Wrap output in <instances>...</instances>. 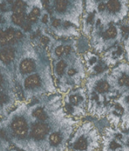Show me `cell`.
Returning a JSON list of instances; mask_svg holds the SVG:
<instances>
[{"label":"cell","mask_w":129,"mask_h":151,"mask_svg":"<svg viewBox=\"0 0 129 151\" xmlns=\"http://www.w3.org/2000/svg\"><path fill=\"white\" fill-rule=\"evenodd\" d=\"M96 131H81L77 134L71 142V148L73 151H93L97 150Z\"/></svg>","instance_id":"cell-1"},{"label":"cell","mask_w":129,"mask_h":151,"mask_svg":"<svg viewBox=\"0 0 129 151\" xmlns=\"http://www.w3.org/2000/svg\"><path fill=\"white\" fill-rule=\"evenodd\" d=\"M86 96L84 91L76 90L68 95L66 100L65 109L68 111L69 114L72 116H79L84 114V105H85Z\"/></svg>","instance_id":"cell-2"},{"label":"cell","mask_w":129,"mask_h":151,"mask_svg":"<svg viewBox=\"0 0 129 151\" xmlns=\"http://www.w3.org/2000/svg\"><path fill=\"white\" fill-rule=\"evenodd\" d=\"M110 137L105 142V151H128V137L119 129H110Z\"/></svg>","instance_id":"cell-3"},{"label":"cell","mask_w":129,"mask_h":151,"mask_svg":"<svg viewBox=\"0 0 129 151\" xmlns=\"http://www.w3.org/2000/svg\"><path fill=\"white\" fill-rule=\"evenodd\" d=\"M40 84V79L37 74H32L28 76L24 81V87L26 89H33L39 87Z\"/></svg>","instance_id":"cell-4"},{"label":"cell","mask_w":129,"mask_h":151,"mask_svg":"<svg viewBox=\"0 0 129 151\" xmlns=\"http://www.w3.org/2000/svg\"><path fill=\"white\" fill-rule=\"evenodd\" d=\"M14 51L11 49L7 48L0 52V60L4 64H9L11 60L14 59Z\"/></svg>","instance_id":"cell-5"},{"label":"cell","mask_w":129,"mask_h":151,"mask_svg":"<svg viewBox=\"0 0 129 151\" xmlns=\"http://www.w3.org/2000/svg\"><path fill=\"white\" fill-rule=\"evenodd\" d=\"M35 68L34 63L30 59H25L21 62L20 70L23 73H31Z\"/></svg>","instance_id":"cell-6"},{"label":"cell","mask_w":129,"mask_h":151,"mask_svg":"<svg viewBox=\"0 0 129 151\" xmlns=\"http://www.w3.org/2000/svg\"><path fill=\"white\" fill-rule=\"evenodd\" d=\"M106 8L109 12H116L120 9V3L119 0H109L106 4Z\"/></svg>","instance_id":"cell-7"},{"label":"cell","mask_w":129,"mask_h":151,"mask_svg":"<svg viewBox=\"0 0 129 151\" xmlns=\"http://www.w3.org/2000/svg\"><path fill=\"white\" fill-rule=\"evenodd\" d=\"M4 37L7 43H14L16 41L14 38V31L11 28H9L4 32Z\"/></svg>","instance_id":"cell-8"},{"label":"cell","mask_w":129,"mask_h":151,"mask_svg":"<svg viewBox=\"0 0 129 151\" xmlns=\"http://www.w3.org/2000/svg\"><path fill=\"white\" fill-rule=\"evenodd\" d=\"M66 63L63 60H61L57 63L56 67H55V73L58 76H62L64 73V70L66 68Z\"/></svg>","instance_id":"cell-9"},{"label":"cell","mask_w":129,"mask_h":151,"mask_svg":"<svg viewBox=\"0 0 129 151\" xmlns=\"http://www.w3.org/2000/svg\"><path fill=\"white\" fill-rule=\"evenodd\" d=\"M67 4H68V0H56L55 9L56 11L62 12L66 10Z\"/></svg>","instance_id":"cell-10"},{"label":"cell","mask_w":129,"mask_h":151,"mask_svg":"<svg viewBox=\"0 0 129 151\" xmlns=\"http://www.w3.org/2000/svg\"><path fill=\"white\" fill-rule=\"evenodd\" d=\"M117 35V29L114 27H110L105 33L106 38H114Z\"/></svg>","instance_id":"cell-11"},{"label":"cell","mask_w":129,"mask_h":151,"mask_svg":"<svg viewBox=\"0 0 129 151\" xmlns=\"http://www.w3.org/2000/svg\"><path fill=\"white\" fill-rule=\"evenodd\" d=\"M12 10H13V12H14V14H15V15H17L18 17H19V18L23 19H25L24 10H22V9H20V8H18V7H17L16 5H13Z\"/></svg>","instance_id":"cell-12"},{"label":"cell","mask_w":129,"mask_h":151,"mask_svg":"<svg viewBox=\"0 0 129 151\" xmlns=\"http://www.w3.org/2000/svg\"><path fill=\"white\" fill-rule=\"evenodd\" d=\"M11 19H12L13 23L16 24L17 26H22L23 23H24V19H21V18H19V17H18V16L15 15L14 13H13L12 16H11Z\"/></svg>","instance_id":"cell-13"},{"label":"cell","mask_w":129,"mask_h":151,"mask_svg":"<svg viewBox=\"0 0 129 151\" xmlns=\"http://www.w3.org/2000/svg\"><path fill=\"white\" fill-rule=\"evenodd\" d=\"M6 40H5V37H4V32H3L1 29H0V45L1 46H4L6 44Z\"/></svg>","instance_id":"cell-14"},{"label":"cell","mask_w":129,"mask_h":151,"mask_svg":"<svg viewBox=\"0 0 129 151\" xmlns=\"http://www.w3.org/2000/svg\"><path fill=\"white\" fill-rule=\"evenodd\" d=\"M14 5H16L17 7H18V8H20L22 10H24L26 8V4L22 0H17Z\"/></svg>","instance_id":"cell-15"},{"label":"cell","mask_w":129,"mask_h":151,"mask_svg":"<svg viewBox=\"0 0 129 151\" xmlns=\"http://www.w3.org/2000/svg\"><path fill=\"white\" fill-rule=\"evenodd\" d=\"M55 54H56L58 57H61V56L63 54V47H62V46H58V47L55 49Z\"/></svg>","instance_id":"cell-16"},{"label":"cell","mask_w":129,"mask_h":151,"mask_svg":"<svg viewBox=\"0 0 129 151\" xmlns=\"http://www.w3.org/2000/svg\"><path fill=\"white\" fill-rule=\"evenodd\" d=\"M40 42H41L42 44L47 45V44L49 42V38H48L47 36H46V35H43V36L40 37Z\"/></svg>","instance_id":"cell-17"},{"label":"cell","mask_w":129,"mask_h":151,"mask_svg":"<svg viewBox=\"0 0 129 151\" xmlns=\"http://www.w3.org/2000/svg\"><path fill=\"white\" fill-rule=\"evenodd\" d=\"M31 13H33L34 16H36V17H38L39 15H40V10L39 9V8H37V7H34L33 10H32V12H31Z\"/></svg>","instance_id":"cell-18"},{"label":"cell","mask_w":129,"mask_h":151,"mask_svg":"<svg viewBox=\"0 0 129 151\" xmlns=\"http://www.w3.org/2000/svg\"><path fill=\"white\" fill-rule=\"evenodd\" d=\"M22 36H23V35H22V33L20 31L14 32V38H15V40H19V39L22 38Z\"/></svg>","instance_id":"cell-19"},{"label":"cell","mask_w":129,"mask_h":151,"mask_svg":"<svg viewBox=\"0 0 129 151\" xmlns=\"http://www.w3.org/2000/svg\"><path fill=\"white\" fill-rule=\"evenodd\" d=\"M28 20H29L30 22H36V21H37V17L34 16L33 13H30V14L28 15Z\"/></svg>","instance_id":"cell-20"},{"label":"cell","mask_w":129,"mask_h":151,"mask_svg":"<svg viewBox=\"0 0 129 151\" xmlns=\"http://www.w3.org/2000/svg\"><path fill=\"white\" fill-rule=\"evenodd\" d=\"M60 24H61V22H60V20H59V19H54V20H53V22H52V26H53V27H59V26H60Z\"/></svg>","instance_id":"cell-21"},{"label":"cell","mask_w":129,"mask_h":151,"mask_svg":"<svg viewBox=\"0 0 129 151\" xmlns=\"http://www.w3.org/2000/svg\"><path fill=\"white\" fill-rule=\"evenodd\" d=\"M106 4H104V3H100V4H99V10L100 12H102V11L106 10Z\"/></svg>","instance_id":"cell-22"},{"label":"cell","mask_w":129,"mask_h":151,"mask_svg":"<svg viewBox=\"0 0 129 151\" xmlns=\"http://www.w3.org/2000/svg\"><path fill=\"white\" fill-rule=\"evenodd\" d=\"M70 50H71V47L70 46H65V47H63V52L65 53V54H69V52H70Z\"/></svg>","instance_id":"cell-23"},{"label":"cell","mask_w":129,"mask_h":151,"mask_svg":"<svg viewBox=\"0 0 129 151\" xmlns=\"http://www.w3.org/2000/svg\"><path fill=\"white\" fill-rule=\"evenodd\" d=\"M41 20H42V22H43L44 24H47V23L48 22V15H47V14H44Z\"/></svg>","instance_id":"cell-24"},{"label":"cell","mask_w":129,"mask_h":151,"mask_svg":"<svg viewBox=\"0 0 129 151\" xmlns=\"http://www.w3.org/2000/svg\"><path fill=\"white\" fill-rule=\"evenodd\" d=\"M75 73H76V70L75 69L70 68V69L68 70V75L69 76H73V75H75Z\"/></svg>","instance_id":"cell-25"},{"label":"cell","mask_w":129,"mask_h":151,"mask_svg":"<svg viewBox=\"0 0 129 151\" xmlns=\"http://www.w3.org/2000/svg\"><path fill=\"white\" fill-rule=\"evenodd\" d=\"M23 28H24L25 31H29L31 29V26H30V24H26V25L23 26Z\"/></svg>","instance_id":"cell-26"},{"label":"cell","mask_w":129,"mask_h":151,"mask_svg":"<svg viewBox=\"0 0 129 151\" xmlns=\"http://www.w3.org/2000/svg\"><path fill=\"white\" fill-rule=\"evenodd\" d=\"M122 30H123V32L125 31L126 33H128V27H122Z\"/></svg>","instance_id":"cell-27"},{"label":"cell","mask_w":129,"mask_h":151,"mask_svg":"<svg viewBox=\"0 0 129 151\" xmlns=\"http://www.w3.org/2000/svg\"><path fill=\"white\" fill-rule=\"evenodd\" d=\"M2 82H3V78L0 74V89H1V87H2Z\"/></svg>","instance_id":"cell-28"},{"label":"cell","mask_w":129,"mask_h":151,"mask_svg":"<svg viewBox=\"0 0 129 151\" xmlns=\"http://www.w3.org/2000/svg\"><path fill=\"white\" fill-rule=\"evenodd\" d=\"M4 21L3 20V18H2V16H0V23H4Z\"/></svg>","instance_id":"cell-29"},{"label":"cell","mask_w":129,"mask_h":151,"mask_svg":"<svg viewBox=\"0 0 129 151\" xmlns=\"http://www.w3.org/2000/svg\"><path fill=\"white\" fill-rule=\"evenodd\" d=\"M43 1H45V2H48L49 0H43Z\"/></svg>","instance_id":"cell-30"}]
</instances>
